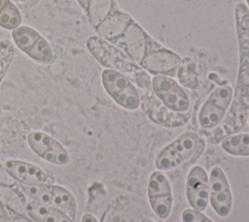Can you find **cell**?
<instances>
[{"label":"cell","mask_w":249,"mask_h":222,"mask_svg":"<svg viewBox=\"0 0 249 222\" xmlns=\"http://www.w3.org/2000/svg\"><path fill=\"white\" fill-rule=\"evenodd\" d=\"M235 28L239 48V68L235 91L223 122L206 134L210 144L241 130L249 113V9L244 3L235 6Z\"/></svg>","instance_id":"cell-1"},{"label":"cell","mask_w":249,"mask_h":222,"mask_svg":"<svg viewBox=\"0 0 249 222\" xmlns=\"http://www.w3.org/2000/svg\"><path fill=\"white\" fill-rule=\"evenodd\" d=\"M129 80L138 91L143 112L152 122L166 128H177L189 121L190 114L188 112L176 113L170 111L160 102L153 92L150 75L143 68L138 70Z\"/></svg>","instance_id":"cell-2"},{"label":"cell","mask_w":249,"mask_h":222,"mask_svg":"<svg viewBox=\"0 0 249 222\" xmlns=\"http://www.w3.org/2000/svg\"><path fill=\"white\" fill-rule=\"evenodd\" d=\"M205 140L199 134L186 131L163 147L155 165L159 170H171L191 160H196L203 153Z\"/></svg>","instance_id":"cell-3"},{"label":"cell","mask_w":249,"mask_h":222,"mask_svg":"<svg viewBox=\"0 0 249 222\" xmlns=\"http://www.w3.org/2000/svg\"><path fill=\"white\" fill-rule=\"evenodd\" d=\"M86 47L102 66L119 71L128 79L141 69L122 50L97 35L89 36L86 41Z\"/></svg>","instance_id":"cell-4"},{"label":"cell","mask_w":249,"mask_h":222,"mask_svg":"<svg viewBox=\"0 0 249 222\" xmlns=\"http://www.w3.org/2000/svg\"><path fill=\"white\" fill-rule=\"evenodd\" d=\"M13 44L29 58L40 63H50L54 58V53L48 42L35 28L19 25L11 32Z\"/></svg>","instance_id":"cell-5"},{"label":"cell","mask_w":249,"mask_h":222,"mask_svg":"<svg viewBox=\"0 0 249 222\" xmlns=\"http://www.w3.org/2000/svg\"><path fill=\"white\" fill-rule=\"evenodd\" d=\"M101 82L106 92L120 106L127 110H135L140 106V96L133 83L123 73L104 69Z\"/></svg>","instance_id":"cell-6"},{"label":"cell","mask_w":249,"mask_h":222,"mask_svg":"<svg viewBox=\"0 0 249 222\" xmlns=\"http://www.w3.org/2000/svg\"><path fill=\"white\" fill-rule=\"evenodd\" d=\"M232 95V88L229 85L216 88L209 94L199 110V126L204 130H213L217 128L228 113Z\"/></svg>","instance_id":"cell-7"},{"label":"cell","mask_w":249,"mask_h":222,"mask_svg":"<svg viewBox=\"0 0 249 222\" xmlns=\"http://www.w3.org/2000/svg\"><path fill=\"white\" fill-rule=\"evenodd\" d=\"M152 89L156 96L170 111L184 113L189 110L190 99L187 92L171 77L164 75L154 76Z\"/></svg>","instance_id":"cell-8"},{"label":"cell","mask_w":249,"mask_h":222,"mask_svg":"<svg viewBox=\"0 0 249 222\" xmlns=\"http://www.w3.org/2000/svg\"><path fill=\"white\" fill-rule=\"evenodd\" d=\"M115 45L122 47L125 54L138 65L150 51L160 46L134 20L128 24L123 36Z\"/></svg>","instance_id":"cell-9"},{"label":"cell","mask_w":249,"mask_h":222,"mask_svg":"<svg viewBox=\"0 0 249 222\" xmlns=\"http://www.w3.org/2000/svg\"><path fill=\"white\" fill-rule=\"evenodd\" d=\"M26 141L34 154L51 164L64 166L70 162V156L64 146L49 133L33 130L27 134Z\"/></svg>","instance_id":"cell-10"},{"label":"cell","mask_w":249,"mask_h":222,"mask_svg":"<svg viewBox=\"0 0 249 222\" xmlns=\"http://www.w3.org/2000/svg\"><path fill=\"white\" fill-rule=\"evenodd\" d=\"M148 200L154 213L160 219H166L172 209V190L167 177L160 171L151 173L148 186Z\"/></svg>","instance_id":"cell-11"},{"label":"cell","mask_w":249,"mask_h":222,"mask_svg":"<svg viewBox=\"0 0 249 222\" xmlns=\"http://www.w3.org/2000/svg\"><path fill=\"white\" fill-rule=\"evenodd\" d=\"M209 202L220 217H227L232 206V196L224 170L213 166L209 174Z\"/></svg>","instance_id":"cell-12"},{"label":"cell","mask_w":249,"mask_h":222,"mask_svg":"<svg viewBox=\"0 0 249 222\" xmlns=\"http://www.w3.org/2000/svg\"><path fill=\"white\" fill-rule=\"evenodd\" d=\"M182 63V58L174 52L160 46L150 51L140 62L139 66L153 75L173 77Z\"/></svg>","instance_id":"cell-13"},{"label":"cell","mask_w":249,"mask_h":222,"mask_svg":"<svg viewBox=\"0 0 249 222\" xmlns=\"http://www.w3.org/2000/svg\"><path fill=\"white\" fill-rule=\"evenodd\" d=\"M186 194L193 209L204 211L209 203V177L200 166H195L189 171L186 180Z\"/></svg>","instance_id":"cell-14"},{"label":"cell","mask_w":249,"mask_h":222,"mask_svg":"<svg viewBox=\"0 0 249 222\" xmlns=\"http://www.w3.org/2000/svg\"><path fill=\"white\" fill-rule=\"evenodd\" d=\"M4 166L12 178L23 186L53 183V178L48 172L30 163L20 160H8Z\"/></svg>","instance_id":"cell-15"},{"label":"cell","mask_w":249,"mask_h":222,"mask_svg":"<svg viewBox=\"0 0 249 222\" xmlns=\"http://www.w3.org/2000/svg\"><path fill=\"white\" fill-rule=\"evenodd\" d=\"M132 18L117 8L95 28L97 36L115 44L124 34Z\"/></svg>","instance_id":"cell-16"},{"label":"cell","mask_w":249,"mask_h":222,"mask_svg":"<svg viewBox=\"0 0 249 222\" xmlns=\"http://www.w3.org/2000/svg\"><path fill=\"white\" fill-rule=\"evenodd\" d=\"M25 212L36 222H73V218L61 209L35 201L27 203Z\"/></svg>","instance_id":"cell-17"},{"label":"cell","mask_w":249,"mask_h":222,"mask_svg":"<svg viewBox=\"0 0 249 222\" xmlns=\"http://www.w3.org/2000/svg\"><path fill=\"white\" fill-rule=\"evenodd\" d=\"M115 9L114 0H89L85 12L90 25L95 29Z\"/></svg>","instance_id":"cell-18"},{"label":"cell","mask_w":249,"mask_h":222,"mask_svg":"<svg viewBox=\"0 0 249 222\" xmlns=\"http://www.w3.org/2000/svg\"><path fill=\"white\" fill-rule=\"evenodd\" d=\"M0 200L4 206L15 214H26L27 203L24 199V193L15 188V185L0 186Z\"/></svg>","instance_id":"cell-19"},{"label":"cell","mask_w":249,"mask_h":222,"mask_svg":"<svg viewBox=\"0 0 249 222\" xmlns=\"http://www.w3.org/2000/svg\"><path fill=\"white\" fill-rule=\"evenodd\" d=\"M50 204L55 206L74 219L76 214V201L73 195L64 187L53 184Z\"/></svg>","instance_id":"cell-20"},{"label":"cell","mask_w":249,"mask_h":222,"mask_svg":"<svg viewBox=\"0 0 249 222\" xmlns=\"http://www.w3.org/2000/svg\"><path fill=\"white\" fill-rule=\"evenodd\" d=\"M222 149L232 156H249V133H233L221 141Z\"/></svg>","instance_id":"cell-21"},{"label":"cell","mask_w":249,"mask_h":222,"mask_svg":"<svg viewBox=\"0 0 249 222\" xmlns=\"http://www.w3.org/2000/svg\"><path fill=\"white\" fill-rule=\"evenodd\" d=\"M22 18L18 8L13 1H10L0 12V27L5 30H15L21 25Z\"/></svg>","instance_id":"cell-22"},{"label":"cell","mask_w":249,"mask_h":222,"mask_svg":"<svg viewBox=\"0 0 249 222\" xmlns=\"http://www.w3.org/2000/svg\"><path fill=\"white\" fill-rule=\"evenodd\" d=\"M15 54L16 49L12 41L8 39L0 40V84L13 62Z\"/></svg>","instance_id":"cell-23"},{"label":"cell","mask_w":249,"mask_h":222,"mask_svg":"<svg viewBox=\"0 0 249 222\" xmlns=\"http://www.w3.org/2000/svg\"><path fill=\"white\" fill-rule=\"evenodd\" d=\"M182 222H213L209 217L196 209L187 208L181 214Z\"/></svg>","instance_id":"cell-24"},{"label":"cell","mask_w":249,"mask_h":222,"mask_svg":"<svg viewBox=\"0 0 249 222\" xmlns=\"http://www.w3.org/2000/svg\"><path fill=\"white\" fill-rule=\"evenodd\" d=\"M16 181L9 174L4 166L0 163V186H12L15 185Z\"/></svg>","instance_id":"cell-25"},{"label":"cell","mask_w":249,"mask_h":222,"mask_svg":"<svg viewBox=\"0 0 249 222\" xmlns=\"http://www.w3.org/2000/svg\"><path fill=\"white\" fill-rule=\"evenodd\" d=\"M10 222H36L26 214H16V216L10 220Z\"/></svg>","instance_id":"cell-26"},{"label":"cell","mask_w":249,"mask_h":222,"mask_svg":"<svg viewBox=\"0 0 249 222\" xmlns=\"http://www.w3.org/2000/svg\"><path fill=\"white\" fill-rule=\"evenodd\" d=\"M0 222H10V218H9L7 209L4 206V204H2L1 200H0Z\"/></svg>","instance_id":"cell-27"},{"label":"cell","mask_w":249,"mask_h":222,"mask_svg":"<svg viewBox=\"0 0 249 222\" xmlns=\"http://www.w3.org/2000/svg\"><path fill=\"white\" fill-rule=\"evenodd\" d=\"M81 222H98V221L96 220V218L93 215H91L89 213H86L83 215Z\"/></svg>","instance_id":"cell-28"},{"label":"cell","mask_w":249,"mask_h":222,"mask_svg":"<svg viewBox=\"0 0 249 222\" xmlns=\"http://www.w3.org/2000/svg\"><path fill=\"white\" fill-rule=\"evenodd\" d=\"M89 0H77V2L79 3V5L82 7V9H83L84 11H86L87 6H88V4H89Z\"/></svg>","instance_id":"cell-29"},{"label":"cell","mask_w":249,"mask_h":222,"mask_svg":"<svg viewBox=\"0 0 249 222\" xmlns=\"http://www.w3.org/2000/svg\"><path fill=\"white\" fill-rule=\"evenodd\" d=\"M11 0H0V12L6 7V5L10 2Z\"/></svg>","instance_id":"cell-30"},{"label":"cell","mask_w":249,"mask_h":222,"mask_svg":"<svg viewBox=\"0 0 249 222\" xmlns=\"http://www.w3.org/2000/svg\"><path fill=\"white\" fill-rule=\"evenodd\" d=\"M141 222H155V221H153L152 219H149V218H144Z\"/></svg>","instance_id":"cell-31"},{"label":"cell","mask_w":249,"mask_h":222,"mask_svg":"<svg viewBox=\"0 0 249 222\" xmlns=\"http://www.w3.org/2000/svg\"><path fill=\"white\" fill-rule=\"evenodd\" d=\"M13 2H18V3H22V2H26L27 0H11Z\"/></svg>","instance_id":"cell-32"},{"label":"cell","mask_w":249,"mask_h":222,"mask_svg":"<svg viewBox=\"0 0 249 222\" xmlns=\"http://www.w3.org/2000/svg\"><path fill=\"white\" fill-rule=\"evenodd\" d=\"M246 2H247V5H248V7H249V0H246ZM249 9V8H248Z\"/></svg>","instance_id":"cell-33"},{"label":"cell","mask_w":249,"mask_h":222,"mask_svg":"<svg viewBox=\"0 0 249 222\" xmlns=\"http://www.w3.org/2000/svg\"><path fill=\"white\" fill-rule=\"evenodd\" d=\"M247 120H248V122H249V113H248V117H247Z\"/></svg>","instance_id":"cell-34"}]
</instances>
